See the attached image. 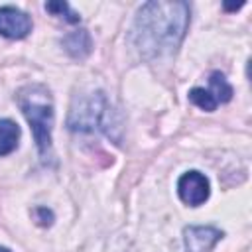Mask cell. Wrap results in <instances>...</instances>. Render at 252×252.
<instances>
[{"mask_svg": "<svg viewBox=\"0 0 252 252\" xmlns=\"http://www.w3.org/2000/svg\"><path fill=\"white\" fill-rule=\"evenodd\" d=\"M209 85H211L209 91L213 93V96L217 98L219 104H224V102H228L232 98V87L228 85V81L224 79L222 73L213 71L211 77H209Z\"/></svg>", "mask_w": 252, "mask_h": 252, "instance_id": "cell-9", "label": "cell"}, {"mask_svg": "<svg viewBox=\"0 0 252 252\" xmlns=\"http://www.w3.org/2000/svg\"><path fill=\"white\" fill-rule=\"evenodd\" d=\"M45 10L51 12L53 16L63 18V20L69 22V24H77V22L81 20V16H79L67 2H47V4H45Z\"/></svg>", "mask_w": 252, "mask_h": 252, "instance_id": "cell-11", "label": "cell"}, {"mask_svg": "<svg viewBox=\"0 0 252 252\" xmlns=\"http://www.w3.org/2000/svg\"><path fill=\"white\" fill-rule=\"evenodd\" d=\"M63 45L67 49V53L75 59H83L91 53L93 49V41H91V35L87 30H77V32H71L63 37Z\"/></svg>", "mask_w": 252, "mask_h": 252, "instance_id": "cell-7", "label": "cell"}, {"mask_svg": "<svg viewBox=\"0 0 252 252\" xmlns=\"http://www.w3.org/2000/svg\"><path fill=\"white\" fill-rule=\"evenodd\" d=\"M16 102L26 116L32 132L35 146L39 150V156L43 159L51 158V130H53V98L47 87L43 85H26L18 91Z\"/></svg>", "mask_w": 252, "mask_h": 252, "instance_id": "cell-2", "label": "cell"}, {"mask_svg": "<svg viewBox=\"0 0 252 252\" xmlns=\"http://www.w3.org/2000/svg\"><path fill=\"white\" fill-rule=\"evenodd\" d=\"M32 32V20L16 6L0 8V35L8 39H22Z\"/></svg>", "mask_w": 252, "mask_h": 252, "instance_id": "cell-5", "label": "cell"}, {"mask_svg": "<svg viewBox=\"0 0 252 252\" xmlns=\"http://www.w3.org/2000/svg\"><path fill=\"white\" fill-rule=\"evenodd\" d=\"M189 100H191L195 106H199L201 110H207V112H213V110H217V106H219V102H217V98L213 96V93H211L209 89H203V87L191 89V91H189Z\"/></svg>", "mask_w": 252, "mask_h": 252, "instance_id": "cell-10", "label": "cell"}, {"mask_svg": "<svg viewBox=\"0 0 252 252\" xmlns=\"http://www.w3.org/2000/svg\"><path fill=\"white\" fill-rule=\"evenodd\" d=\"M177 195L189 207L203 205L211 195L209 179L201 171H185L177 181Z\"/></svg>", "mask_w": 252, "mask_h": 252, "instance_id": "cell-4", "label": "cell"}, {"mask_svg": "<svg viewBox=\"0 0 252 252\" xmlns=\"http://www.w3.org/2000/svg\"><path fill=\"white\" fill-rule=\"evenodd\" d=\"M0 252H12L10 248H6V246H0Z\"/></svg>", "mask_w": 252, "mask_h": 252, "instance_id": "cell-13", "label": "cell"}, {"mask_svg": "<svg viewBox=\"0 0 252 252\" xmlns=\"http://www.w3.org/2000/svg\"><path fill=\"white\" fill-rule=\"evenodd\" d=\"M191 22L187 2H146L132 26V45L144 59L171 55L181 45Z\"/></svg>", "mask_w": 252, "mask_h": 252, "instance_id": "cell-1", "label": "cell"}, {"mask_svg": "<svg viewBox=\"0 0 252 252\" xmlns=\"http://www.w3.org/2000/svg\"><path fill=\"white\" fill-rule=\"evenodd\" d=\"M33 217H35L37 224H41V226H49V224L53 222V213H51L49 209H45V207L33 209Z\"/></svg>", "mask_w": 252, "mask_h": 252, "instance_id": "cell-12", "label": "cell"}, {"mask_svg": "<svg viewBox=\"0 0 252 252\" xmlns=\"http://www.w3.org/2000/svg\"><path fill=\"white\" fill-rule=\"evenodd\" d=\"M108 118H110V104H108L106 96L100 91H96L91 94L75 96L71 110H69L67 126L75 132L104 130L110 134Z\"/></svg>", "mask_w": 252, "mask_h": 252, "instance_id": "cell-3", "label": "cell"}, {"mask_svg": "<svg viewBox=\"0 0 252 252\" xmlns=\"http://www.w3.org/2000/svg\"><path fill=\"white\" fill-rule=\"evenodd\" d=\"M20 142V126L14 120H0V158L12 154Z\"/></svg>", "mask_w": 252, "mask_h": 252, "instance_id": "cell-8", "label": "cell"}, {"mask_svg": "<svg viewBox=\"0 0 252 252\" xmlns=\"http://www.w3.org/2000/svg\"><path fill=\"white\" fill-rule=\"evenodd\" d=\"M222 238V230L217 226H185L183 228V246L185 252H211L215 244Z\"/></svg>", "mask_w": 252, "mask_h": 252, "instance_id": "cell-6", "label": "cell"}]
</instances>
